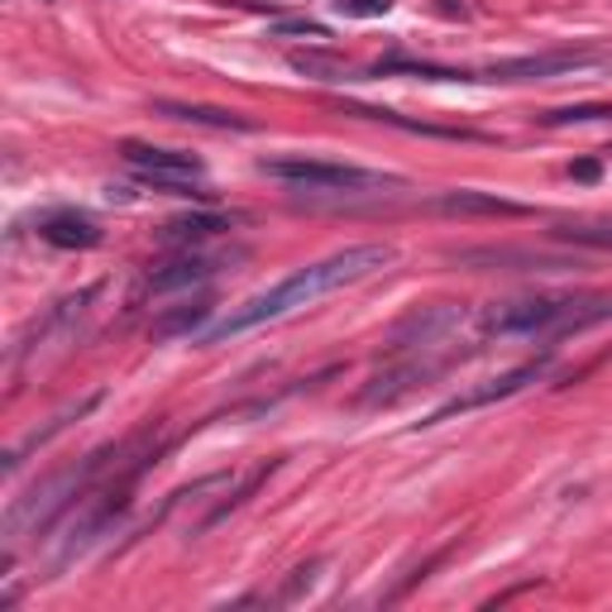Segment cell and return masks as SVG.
<instances>
[{
    "label": "cell",
    "mask_w": 612,
    "mask_h": 612,
    "mask_svg": "<svg viewBox=\"0 0 612 612\" xmlns=\"http://www.w3.org/2000/svg\"><path fill=\"white\" fill-rule=\"evenodd\" d=\"M393 259H397L393 245H349L340 254H330V259L306 264V268L293 273V278H283L278 287H268V293L230 306L216 326L201 330V345H220V340H230V335H245L254 326H268V320L293 316V312H302V306H312L316 297L340 293V287H349V283L374 278V273H383Z\"/></svg>",
    "instance_id": "6da1fadb"
},
{
    "label": "cell",
    "mask_w": 612,
    "mask_h": 612,
    "mask_svg": "<svg viewBox=\"0 0 612 612\" xmlns=\"http://www.w3.org/2000/svg\"><path fill=\"white\" fill-rule=\"evenodd\" d=\"M599 320H612V293H541L493 302L478 316V335L497 340H560V335L589 330Z\"/></svg>",
    "instance_id": "7a4b0ae2"
},
{
    "label": "cell",
    "mask_w": 612,
    "mask_h": 612,
    "mask_svg": "<svg viewBox=\"0 0 612 612\" xmlns=\"http://www.w3.org/2000/svg\"><path fill=\"white\" fill-rule=\"evenodd\" d=\"M259 172L273 182L293 187V191H316V197H393L407 191V182L393 172H374V168H354V164H330V158H306V154H278V158H259Z\"/></svg>",
    "instance_id": "3957f363"
},
{
    "label": "cell",
    "mask_w": 612,
    "mask_h": 612,
    "mask_svg": "<svg viewBox=\"0 0 612 612\" xmlns=\"http://www.w3.org/2000/svg\"><path fill=\"white\" fill-rule=\"evenodd\" d=\"M110 455H116V450H96V455H87L82 464H72V470H58L53 478H43L34 493L20 497V503H10V512H6V545H10V551L24 541V531L53 526L62 512H72L77 503H82L91 478L106 470Z\"/></svg>",
    "instance_id": "277c9868"
},
{
    "label": "cell",
    "mask_w": 612,
    "mask_h": 612,
    "mask_svg": "<svg viewBox=\"0 0 612 612\" xmlns=\"http://www.w3.org/2000/svg\"><path fill=\"white\" fill-rule=\"evenodd\" d=\"M464 302H426V306H412L407 316L388 330V349L393 354H426V349H441L450 345L455 335L464 330Z\"/></svg>",
    "instance_id": "5b68a950"
},
{
    "label": "cell",
    "mask_w": 612,
    "mask_h": 612,
    "mask_svg": "<svg viewBox=\"0 0 612 612\" xmlns=\"http://www.w3.org/2000/svg\"><path fill=\"white\" fill-rule=\"evenodd\" d=\"M545 368H551V359H526V364H517V368H507V374H497V378H483L478 388H470V393H460V397H450V402H441L436 412L426 416L422 426H441V422H450V416H464V412H478V407H493V402H507V397H517L522 388H531Z\"/></svg>",
    "instance_id": "8992f818"
},
{
    "label": "cell",
    "mask_w": 612,
    "mask_h": 612,
    "mask_svg": "<svg viewBox=\"0 0 612 612\" xmlns=\"http://www.w3.org/2000/svg\"><path fill=\"white\" fill-rule=\"evenodd\" d=\"M603 53L574 48V53H531V58H503L493 68L478 72V82H545V77H565V72H584L599 68Z\"/></svg>",
    "instance_id": "52a82bcc"
},
{
    "label": "cell",
    "mask_w": 612,
    "mask_h": 612,
    "mask_svg": "<svg viewBox=\"0 0 612 612\" xmlns=\"http://www.w3.org/2000/svg\"><path fill=\"white\" fill-rule=\"evenodd\" d=\"M120 158L130 164L144 182H201L206 177V164L197 154H182V149H158V144H120Z\"/></svg>",
    "instance_id": "ba28073f"
},
{
    "label": "cell",
    "mask_w": 612,
    "mask_h": 612,
    "mask_svg": "<svg viewBox=\"0 0 612 612\" xmlns=\"http://www.w3.org/2000/svg\"><path fill=\"white\" fill-rule=\"evenodd\" d=\"M450 359L441 354V359H422V354H412V359H402L393 368H383V374H374L364 383V393H359V407H393L397 397H407L416 388H426L431 378L441 374Z\"/></svg>",
    "instance_id": "9c48e42d"
},
{
    "label": "cell",
    "mask_w": 612,
    "mask_h": 612,
    "mask_svg": "<svg viewBox=\"0 0 612 612\" xmlns=\"http://www.w3.org/2000/svg\"><path fill=\"white\" fill-rule=\"evenodd\" d=\"M455 264L464 268H478V273H555V268H579L570 259H560V254H536V249H512V245H478V249H460L450 254Z\"/></svg>",
    "instance_id": "30bf717a"
},
{
    "label": "cell",
    "mask_w": 612,
    "mask_h": 612,
    "mask_svg": "<svg viewBox=\"0 0 612 612\" xmlns=\"http://www.w3.org/2000/svg\"><path fill=\"white\" fill-rule=\"evenodd\" d=\"M216 268H220L216 254L182 249L177 259L158 264V268L149 273V293H182V287H197V283H206V278H216Z\"/></svg>",
    "instance_id": "8fae6325"
},
{
    "label": "cell",
    "mask_w": 612,
    "mask_h": 612,
    "mask_svg": "<svg viewBox=\"0 0 612 612\" xmlns=\"http://www.w3.org/2000/svg\"><path fill=\"white\" fill-rule=\"evenodd\" d=\"M431 211L441 216H531V206L522 201H507V197H493V191H441L436 201H431Z\"/></svg>",
    "instance_id": "7c38bea8"
},
{
    "label": "cell",
    "mask_w": 612,
    "mask_h": 612,
    "mask_svg": "<svg viewBox=\"0 0 612 612\" xmlns=\"http://www.w3.org/2000/svg\"><path fill=\"white\" fill-rule=\"evenodd\" d=\"M154 116L177 120V125H201V130H239V135L254 130V120H245L239 110L197 106V101H154Z\"/></svg>",
    "instance_id": "4fadbf2b"
},
{
    "label": "cell",
    "mask_w": 612,
    "mask_h": 612,
    "mask_svg": "<svg viewBox=\"0 0 612 612\" xmlns=\"http://www.w3.org/2000/svg\"><path fill=\"white\" fill-rule=\"evenodd\" d=\"M39 235L48 239V245H58V249H96V245H101V225H96L91 216H77V211L48 216L39 225Z\"/></svg>",
    "instance_id": "5bb4252c"
},
{
    "label": "cell",
    "mask_w": 612,
    "mask_h": 612,
    "mask_svg": "<svg viewBox=\"0 0 612 612\" xmlns=\"http://www.w3.org/2000/svg\"><path fill=\"white\" fill-rule=\"evenodd\" d=\"M96 402H101V393H91V397H82V402H77V407H68V412H58V416H53V422H48L43 431H29V436H24L20 445H10V450H6V474H20V464H24L29 455H34V450H39V445H48V441H53V436H58V431H68V426L77 422V416H87V412L96 407Z\"/></svg>",
    "instance_id": "9a60e30c"
},
{
    "label": "cell",
    "mask_w": 612,
    "mask_h": 612,
    "mask_svg": "<svg viewBox=\"0 0 612 612\" xmlns=\"http://www.w3.org/2000/svg\"><path fill=\"white\" fill-rule=\"evenodd\" d=\"M220 230H230V216H216V211H197V216H177L164 225V239L177 249H201L206 239H216Z\"/></svg>",
    "instance_id": "2e32d148"
},
{
    "label": "cell",
    "mask_w": 612,
    "mask_h": 612,
    "mask_svg": "<svg viewBox=\"0 0 612 612\" xmlns=\"http://www.w3.org/2000/svg\"><path fill=\"white\" fill-rule=\"evenodd\" d=\"M345 116H359V120H378V125H397L407 135H431V139H478L474 130H441V125H416V120H402L397 110H378V106H349L340 101Z\"/></svg>",
    "instance_id": "e0dca14e"
},
{
    "label": "cell",
    "mask_w": 612,
    "mask_h": 612,
    "mask_svg": "<svg viewBox=\"0 0 612 612\" xmlns=\"http://www.w3.org/2000/svg\"><path fill=\"white\" fill-rule=\"evenodd\" d=\"M551 239L574 249H612V220H560Z\"/></svg>",
    "instance_id": "ac0fdd59"
},
{
    "label": "cell",
    "mask_w": 612,
    "mask_h": 612,
    "mask_svg": "<svg viewBox=\"0 0 612 612\" xmlns=\"http://www.w3.org/2000/svg\"><path fill=\"white\" fill-rule=\"evenodd\" d=\"M206 312H211V302H191V306H177V312L158 316L154 320V340H172V335H191L206 320Z\"/></svg>",
    "instance_id": "d6986e66"
},
{
    "label": "cell",
    "mask_w": 612,
    "mask_h": 612,
    "mask_svg": "<svg viewBox=\"0 0 612 612\" xmlns=\"http://www.w3.org/2000/svg\"><path fill=\"white\" fill-rule=\"evenodd\" d=\"M608 116H612V106H565V110H545L541 125H589Z\"/></svg>",
    "instance_id": "ffe728a7"
},
{
    "label": "cell",
    "mask_w": 612,
    "mask_h": 612,
    "mask_svg": "<svg viewBox=\"0 0 612 612\" xmlns=\"http://www.w3.org/2000/svg\"><path fill=\"white\" fill-rule=\"evenodd\" d=\"M316 574H320V560H312V565H297V570H293V579H287V584H283L278 593H273V603H297L302 593L316 584Z\"/></svg>",
    "instance_id": "44dd1931"
},
{
    "label": "cell",
    "mask_w": 612,
    "mask_h": 612,
    "mask_svg": "<svg viewBox=\"0 0 612 612\" xmlns=\"http://www.w3.org/2000/svg\"><path fill=\"white\" fill-rule=\"evenodd\" d=\"M335 10H340L345 20H374V14L393 10V0H335Z\"/></svg>",
    "instance_id": "7402d4cb"
},
{
    "label": "cell",
    "mask_w": 612,
    "mask_h": 612,
    "mask_svg": "<svg viewBox=\"0 0 612 612\" xmlns=\"http://www.w3.org/2000/svg\"><path fill=\"white\" fill-rule=\"evenodd\" d=\"M278 34H302V39H330V34H326V24H316V20H283V24H278Z\"/></svg>",
    "instance_id": "603a6c76"
},
{
    "label": "cell",
    "mask_w": 612,
    "mask_h": 612,
    "mask_svg": "<svg viewBox=\"0 0 612 612\" xmlns=\"http://www.w3.org/2000/svg\"><path fill=\"white\" fill-rule=\"evenodd\" d=\"M599 164H593V158H579V164H570V177H574V182H599Z\"/></svg>",
    "instance_id": "cb8c5ba5"
},
{
    "label": "cell",
    "mask_w": 612,
    "mask_h": 612,
    "mask_svg": "<svg viewBox=\"0 0 612 612\" xmlns=\"http://www.w3.org/2000/svg\"><path fill=\"white\" fill-rule=\"evenodd\" d=\"M302 72H320L326 68V62H316V58H293ZM330 72H335V82H345V62H330Z\"/></svg>",
    "instance_id": "d4e9b609"
}]
</instances>
